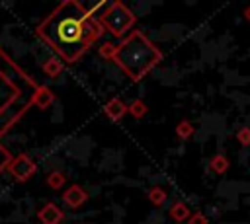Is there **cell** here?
<instances>
[{"label":"cell","instance_id":"obj_1","mask_svg":"<svg viewBox=\"0 0 250 224\" xmlns=\"http://www.w3.org/2000/svg\"><path fill=\"white\" fill-rule=\"evenodd\" d=\"M37 33L61 56L72 62L102 35V27L78 2H64L39 25Z\"/></svg>","mask_w":250,"mask_h":224},{"label":"cell","instance_id":"obj_2","mask_svg":"<svg viewBox=\"0 0 250 224\" xmlns=\"http://www.w3.org/2000/svg\"><path fill=\"white\" fill-rule=\"evenodd\" d=\"M160 58V53L156 47L139 31H133L115 51H113V60L133 78L139 80L143 78Z\"/></svg>","mask_w":250,"mask_h":224},{"label":"cell","instance_id":"obj_3","mask_svg":"<svg viewBox=\"0 0 250 224\" xmlns=\"http://www.w3.org/2000/svg\"><path fill=\"white\" fill-rule=\"evenodd\" d=\"M100 19H102V23H104L115 37L123 35V33L133 25V14H131L123 4H119V2L111 4V6L100 16Z\"/></svg>","mask_w":250,"mask_h":224},{"label":"cell","instance_id":"obj_4","mask_svg":"<svg viewBox=\"0 0 250 224\" xmlns=\"http://www.w3.org/2000/svg\"><path fill=\"white\" fill-rule=\"evenodd\" d=\"M10 171H12V175H14L16 179L25 181L27 177H31V175H33V171H35V164L29 160V156H27V154H21V156H18V158L12 162Z\"/></svg>","mask_w":250,"mask_h":224},{"label":"cell","instance_id":"obj_5","mask_svg":"<svg viewBox=\"0 0 250 224\" xmlns=\"http://www.w3.org/2000/svg\"><path fill=\"white\" fill-rule=\"evenodd\" d=\"M39 218L45 222V224H59L62 218H64V214L55 206V205H45L41 210H39Z\"/></svg>","mask_w":250,"mask_h":224},{"label":"cell","instance_id":"obj_6","mask_svg":"<svg viewBox=\"0 0 250 224\" xmlns=\"http://www.w3.org/2000/svg\"><path fill=\"white\" fill-rule=\"evenodd\" d=\"M64 201H66V205H68L70 208H76V206H80V205L86 201V193H84L78 185H72V187L64 193Z\"/></svg>","mask_w":250,"mask_h":224},{"label":"cell","instance_id":"obj_7","mask_svg":"<svg viewBox=\"0 0 250 224\" xmlns=\"http://www.w3.org/2000/svg\"><path fill=\"white\" fill-rule=\"evenodd\" d=\"M125 111H127V107H125L119 99H111V101L105 105V113H107V117L113 119V121H119V119L125 115Z\"/></svg>","mask_w":250,"mask_h":224},{"label":"cell","instance_id":"obj_8","mask_svg":"<svg viewBox=\"0 0 250 224\" xmlns=\"http://www.w3.org/2000/svg\"><path fill=\"white\" fill-rule=\"evenodd\" d=\"M49 183H51L55 189H59V187L64 183V175H61V173H55L53 177H49Z\"/></svg>","mask_w":250,"mask_h":224},{"label":"cell","instance_id":"obj_9","mask_svg":"<svg viewBox=\"0 0 250 224\" xmlns=\"http://www.w3.org/2000/svg\"><path fill=\"white\" fill-rule=\"evenodd\" d=\"M129 111H131V113H135V117H139V115H143V113H145V105H143V103H139V101H135V103L129 107Z\"/></svg>","mask_w":250,"mask_h":224},{"label":"cell","instance_id":"obj_10","mask_svg":"<svg viewBox=\"0 0 250 224\" xmlns=\"http://www.w3.org/2000/svg\"><path fill=\"white\" fill-rule=\"evenodd\" d=\"M8 160H10V154L6 152L4 146H0V169H4V166L8 164Z\"/></svg>","mask_w":250,"mask_h":224}]
</instances>
